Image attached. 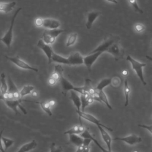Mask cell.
Returning a JSON list of instances; mask_svg holds the SVG:
<instances>
[{
	"label": "cell",
	"mask_w": 152,
	"mask_h": 152,
	"mask_svg": "<svg viewBox=\"0 0 152 152\" xmlns=\"http://www.w3.org/2000/svg\"><path fill=\"white\" fill-rule=\"evenodd\" d=\"M63 72H64V69L61 65L58 64L56 65L54 67V71L50 77L55 80H56L58 82L59 81V80L61 77L63 75Z\"/></svg>",
	"instance_id": "23"
},
{
	"label": "cell",
	"mask_w": 152,
	"mask_h": 152,
	"mask_svg": "<svg viewBox=\"0 0 152 152\" xmlns=\"http://www.w3.org/2000/svg\"><path fill=\"white\" fill-rule=\"evenodd\" d=\"M107 1H109L110 2H112V3H114V4H118V2L117 0H106Z\"/></svg>",
	"instance_id": "48"
},
{
	"label": "cell",
	"mask_w": 152,
	"mask_h": 152,
	"mask_svg": "<svg viewBox=\"0 0 152 152\" xmlns=\"http://www.w3.org/2000/svg\"><path fill=\"white\" fill-rule=\"evenodd\" d=\"M130 91H131V89L129 87L128 81L127 80H125L124 82V93L125 99L124 105L125 107H126L129 103V96Z\"/></svg>",
	"instance_id": "30"
},
{
	"label": "cell",
	"mask_w": 152,
	"mask_h": 152,
	"mask_svg": "<svg viewBox=\"0 0 152 152\" xmlns=\"http://www.w3.org/2000/svg\"><path fill=\"white\" fill-rule=\"evenodd\" d=\"M83 145L78 146V147H77V149L75 152H83Z\"/></svg>",
	"instance_id": "45"
},
{
	"label": "cell",
	"mask_w": 152,
	"mask_h": 152,
	"mask_svg": "<svg viewBox=\"0 0 152 152\" xmlns=\"http://www.w3.org/2000/svg\"><path fill=\"white\" fill-rule=\"evenodd\" d=\"M2 144L4 145V148L5 151L8 148L11 147L14 142V140L8 138H6V137H4L2 136Z\"/></svg>",
	"instance_id": "33"
},
{
	"label": "cell",
	"mask_w": 152,
	"mask_h": 152,
	"mask_svg": "<svg viewBox=\"0 0 152 152\" xmlns=\"http://www.w3.org/2000/svg\"><path fill=\"white\" fill-rule=\"evenodd\" d=\"M61 83V87L63 90V91L66 93L68 91H71V90H74L77 92L80 93V94H86V93H88L87 91L86 88L85 87H75L74 85H72L68 80H66L64 75H62L60 80L59 81Z\"/></svg>",
	"instance_id": "5"
},
{
	"label": "cell",
	"mask_w": 152,
	"mask_h": 152,
	"mask_svg": "<svg viewBox=\"0 0 152 152\" xmlns=\"http://www.w3.org/2000/svg\"><path fill=\"white\" fill-rule=\"evenodd\" d=\"M126 60L129 61L132 66V69L135 71L137 76L138 77L139 79L141 81V83L143 84V85L145 86L147 84L146 81H145V78L144 77V74H143V67L145 66L146 64L145 63H142L140 62L135 59H134L132 57H131L130 55H128L126 56Z\"/></svg>",
	"instance_id": "3"
},
{
	"label": "cell",
	"mask_w": 152,
	"mask_h": 152,
	"mask_svg": "<svg viewBox=\"0 0 152 152\" xmlns=\"http://www.w3.org/2000/svg\"><path fill=\"white\" fill-rule=\"evenodd\" d=\"M0 82H1V87H0L1 94H4L8 91V84L5 79V74L4 72H2L1 74Z\"/></svg>",
	"instance_id": "26"
},
{
	"label": "cell",
	"mask_w": 152,
	"mask_h": 152,
	"mask_svg": "<svg viewBox=\"0 0 152 152\" xmlns=\"http://www.w3.org/2000/svg\"><path fill=\"white\" fill-rule=\"evenodd\" d=\"M48 103H49L50 107H53L55 104V101L53 100H51L49 101Z\"/></svg>",
	"instance_id": "44"
},
{
	"label": "cell",
	"mask_w": 152,
	"mask_h": 152,
	"mask_svg": "<svg viewBox=\"0 0 152 152\" xmlns=\"http://www.w3.org/2000/svg\"><path fill=\"white\" fill-rule=\"evenodd\" d=\"M151 152H152V149H151Z\"/></svg>",
	"instance_id": "51"
},
{
	"label": "cell",
	"mask_w": 152,
	"mask_h": 152,
	"mask_svg": "<svg viewBox=\"0 0 152 152\" xmlns=\"http://www.w3.org/2000/svg\"><path fill=\"white\" fill-rule=\"evenodd\" d=\"M97 94L100 99V100L101 101V102L103 103L104 104H105V105L109 109H112L111 105L110 104L109 100L107 99V97L106 95V94L104 93V92L103 91V90H99V91H96Z\"/></svg>",
	"instance_id": "27"
},
{
	"label": "cell",
	"mask_w": 152,
	"mask_h": 152,
	"mask_svg": "<svg viewBox=\"0 0 152 152\" xmlns=\"http://www.w3.org/2000/svg\"><path fill=\"white\" fill-rule=\"evenodd\" d=\"M114 140H119L125 142V143L133 145L134 144L140 143L142 141V138L135 134H131L124 137H116L113 139Z\"/></svg>",
	"instance_id": "12"
},
{
	"label": "cell",
	"mask_w": 152,
	"mask_h": 152,
	"mask_svg": "<svg viewBox=\"0 0 152 152\" xmlns=\"http://www.w3.org/2000/svg\"><path fill=\"white\" fill-rule=\"evenodd\" d=\"M145 58H146L148 60H149V61H150L151 62H152V56H149V55H146V56H145Z\"/></svg>",
	"instance_id": "49"
},
{
	"label": "cell",
	"mask_w": 152,
	"mask_h": 152,
	"mask_svg": "<svg viewBox=\"0 0 152 152\" xmlns=\"http://www.w3.org/2000/svg\"><path fill=\"white\" fill-rule=\"evenodd\" d=\"M110 82H111V78H105L102 79L97 84L96 88V91L103 90L104 87L110 84Z\"/></svg>",
	"instance_id": "31"
},
{
	"label": "cell",
	"mask_w": 152,
	"mask_h": 152,
	"mask_svg": "<svg viewBox=\"0 0 152 152\" xmlns=\"http://www.w3.org/2000/svg\"><path fill=\"white\" fill-rule=\"evenodd\" d=\"M64 31V30L60 28L48 29L43 33L42 40L45 43L51 45L55 42L56 38Z\"/></svg>",
	"instance_id": "4"
},
{
	"label": "cell",
	"mask_w": 152,
	"mask_h": 152,
	"mask_svg": "<svg viewBox=\"0 0 152 152\" xmlns=\"http://www.w3.org/2000/svg\"><path fill=\"white\" fill-rule=\"evenodd\" d=\"M37 147V142L35 140H33L31 141L23 144L17 152H28L34 150Z\"/></svg>",
	"instance_id": "20"
},
{
	"label": "cell",
	"mask_w": 152,
	"mask_h": 152,
	"mask_svg": "<svg viewBox=\"0 0 152 152\" xmlns=\"http://www.w3.org/2000/svg\"><path fill=\"white\" fill-rule=\"evenodd\" d=\"M138 126L145 128L147 129L151 134H152V125H142V124H139Z\"/></svg>",
	"instance_id": "40"
},
{
	"label": "cell",
	"mask_w": 152,
	"mask_h": 152,
	"mask_svg": "<svg viewBox=\"0 0 152 152\" xmlns=\"http://www.w3.org/2000/svg\"><path fill=\"white\" fill-rule=\"evenodd\" d=\"M3 129L0 132V151L1 152H6L4 148V145L2 144V133H3Z\"/></svg>",
	"instance_id": "39"
},
{
	"label": "cell",
	"mask_w": 152,
	"mask_h": 152,
	"mask_svg": "<svg viewBox=\"0 0 152 152\" xmlns=\"http://www.w3.org/2000/svg\"><path fill=\"white\" fill-rule=\"evenodd\" d=\"M77 92L74 90H71L70 91V98L72 100L74 104L77 108L76 110H81V99L80 97L78 96V94L77 93Z\"/></svg>",
	"instance_id": "22"
},
{
	"label": "cell",
	"mask_w": 152,
	"mask_h": 152,
	"mask_svg": "<svg viewBox=\"0 0 152 152\" xmlns=\"http://www.w3.org/2000/svg\"><path fill=\"white\" fill-rule=\"evenodd\" d=\"M80 99H81V107L82 112H84V109L86 107L88 104H90V103H93L94 100L93 97L88 93L81 94Z\"/></svg>",
	"instance_id": "19"
},
{
	"label": "cell",
	"mask_w": 152,
	"mask_h": 152,
	"mask_svg": "<svg viewBox=\"0 0 152 152\" xmlns=\"http://www.w3.org/2000/svg\"><path fill=\"white\" fill-rule=\"evenodd\" d=\"M85 127L81 125H75L73 127L71 128L70 129H68L64 132V134H81L84 130H85Z\"/></svg>",
	"instance_id": "25"
},
{
	"label": "cell",
	"mask_w": 152,
	"mask_h": 152,
	"mask_svg": "<svg viewBox=\"0 0 152 152\" xmlns=\"http://www.w3.org/2000/svg\"><path fill=\"white\" fill-rule=\"evenodd\" d=\"M83 138L81 137L78 134H69V142L77 147L83 145Z\"/></svg>",
	"instance_id": "24"
},
{
	"label": "cell",
	"mask_w": 152,
	"mask_h": 152,
	"mask_svg": "<svg viewBox=\"0 0 152 152\" xmlns=\"http://www.w3.org/2000/svg\"><path fill=\"white\" fill-rule=\"evenodd\" d=\"M61 26L60 22L53 18H43L42 27L47 29L58 28Z\"/></svg>",
	"instance_id": "16"
},
{
	"label": "cell",
	"mask_w": 152,
	"mask_h": 152,
	"mask_svg": "<svg viewBox=\"0 0 152 152\" xmlns=\"http://www.w3.org/2000/svg\"><path fill=\"white\" fill-rule=\"evenodd\" d=\"M133 152H138V151H137V150H135V151H134Z\"/></svg>",
	"instance_id": "50"
},
{
	"label": "cell",
	"mask_w": 152,
	"mask_h": 152,
	"mask_svg": "<svg viewBox=\"0 0 152 152\" xmlns=\"http://www.w3.org/2000/svg\"><path fill=\"white\" fill-rule=\"evenodd\" d=\"M100 14H101V12L98 11H91L88 13L87 16V21L86 24V26L87 29L89 30L91 28L93 23Z\"/></svg>",
	"instance_id": "18"
},
{
	"label": "cell",
	"mask_w": 152,
	"mask_h": 152,
	"mask_svg": "<svg viewBox=\"0 0 152 152\" xmlns=\"http://www.w3.org/2000/svg\"><path fill=\"white\" fill-rule=\"evenodd\" d=\"M119 40H118L113 42L106 50V52L111 54L116 61L122 59L124 54V49L121 46Z\"/></svg>",
	"instance_id": "6"
},
{
	"label": "cell",
	"mask_w": 152,
	"mask_h": 152,
	"mask_svg": "<svg viewBox=\"0 0 152 152\" xmlns=\"http://www.w3.org/2000/svg\"><path fill=\"white\" fill-rule=\"evenodd\" d=\"M97 128L99 129V131L100 132L102 139L103 140L104 142L106 144L107 150L110 151H112V150H112V148H111V147H112V138L109 135V133L106 131L105 128H104L103 127L100 126H97Z\"/></svg>",
	"instance_id": "15"
},
{
	"label": "cell",
	"mask_w": 152,
	"mask_h": 152,
	"mask_svg": "<svg viewBox=\"0 0 152 152\" xmlns=\"http://www.w3.org/2000/svg\"><path fill=\"white\" fill-rule=\"evenodd\" d=\"M21 8L20 7L15 11V13L11 18V23H10V25L8 31L4 35V36L2 38H1L0 41H1L8 48H10L12 42V39H13V27L14 25L15 20V18H16L17 15L21 11Z\"/></svg>",
	"instance_id": "2"
},
{
	"label": "cell",
	"mask_w": 152,
	"mask_h": 152,
	"mask_svg": "<svg viewBox=\"0 0 152 152\" xmlns=\"http://www.w3.org/2000/svg\"><path fill=\"white\" fill-rule=\"evenodd\" d=\"M57 81L56 80H55L54 78H52L51 77H50L48 80V83L50 86H54L57 83Z\"/></svg>",
	"instance_id": "42"
},
{
	"label": "cell",
	"mask_w": 152,
	"mask_h": 152,
	"mask_svg": "<svg viewBox=\"0 0 152 152\" xmlns=\"http://www.w3.org/2000/svg\"><path fill=\"white\" fill-rule=\"evenodd\" d=\"M43 22V18L42 17H37L34 20V24L37 27H42Z\"/></svg>",
	"instance_id": "37"
},
{
	"label": "cell",
	"mask_w": 152,
	"mask_h": 152,
	"mask_svg": "<svg viewBox=\"0 0 152 152\" xmlns=\"http://www.w3.org/2000/svg\"><path fill=\"white\" fill-rule=\"evenodd\" d=\"M121 83V78L118 77V76H115L113 77V78H111V82H110V84L113 87H118L120 86Z\"/></svg>",
	"instance_id": "35"
},
{
	"label": "cell",
	"mask_w": 152,
	"mask_h": 152,
	"mask_svg": "<svg viewBox=\"0 0 152 152\" xmlns=\"http://www.w3.org/2000/svg\"><path fill=\"white\" fill-rule=\"evenodd\" d=\"M34 103L39 104L42 109L49 116L52 115V113L50 109V106L48 103V102H34Z\"/></svg>",
	"instance_id": "29"
},
{
	"label": "cell",
	"mask_w": 152,
	"mask_h": 152,
	"mask_svg": "<svg viewBox=\"0 0 152 152\" xmlns=\"http://www.w3.org/2000/svg\"><path fill=\"white\" fill-rule=\"evenodd\" d=\"M91 140L90 138H85L83 139V146H89L91 142Z\"/></svg>",
	"instance_id": "41"
},
{
	"label": "cell",
	"mask_w": 152,
	"mask_h": 152,
	"mask_svg": "<svg viewBox=\"0 0 152 152\" xmlns=\"http://www.w3.org/2000/svg\"><path fill=\"white\" fill-rule=\"evenodd\" d=\"M122 75H124V76H127L128 75V71H127V70H123L122 71Z\"/></svg>",
	"instance_id": "46"
},
{
	"label": "cell",
	"mask_w": 152,
	"mask_h": 152,
	"mask_svg": "<svg viewBox=\"0 0 152 152\" xmlns=\"http://www.w3.org/2000/svg\"><path fill=\"white\" fill-rule=\"evenodd\" d=\"M78 34L77 33H71L68 37L66 42V47H69L71 46H72L73 45L75 44L77 39Z\"/></svg>",
	"instance_id": "32"
},
{
	"label": "cell",
	"mask_w": 152,
	"mask_h": 152,
	"mask_svg": "<svg viewBox=\"0 0 152 152\" xmlns=\"http://www.w3.org/2000/svg\"><path fill=\"white\" fill-rule=\"evenodd\" d=\"M80 136H81V137H83V138H90V139L91 140V141H93V142L95 143V144L101 150V151H102V152H112V151H109L107 149L106 150L103 147H102V146L100 145V144L99 142V141L91 135V134L90 132V131L88 130V129L86 128L85 130H84L81 134H80Z\"/></svg>",
	"instance_id": "17"
},
{
	"label": "cell",
	"mask_w": 152,
	"mask_h": 152,
	"mask_svg": "<svg viewBox=\"0 0 152 152\" xmlns=\"http://www.w3.org/2000/svg\"><path fill=\"white\" fill-rule=\"evenodd\" d=\"M76 111H77V113L78 114V115L80 118H82L84 119L87 120V121H89L90 122L96 125L97 126H102V127H103L104 128H105L106 129H107L108 131H112V129H111L110 128H109V127L104 125V124H103L97 118H96L95 116H94L91 114L87 113H86L84 112H82L81 110H76Z\"/></svg>",
	"instance_id": "8"
},
{
	"label": "cell",
	"mask_w": 152,
	"mask_h": 152,
	"mask_svg": "<svg viewBox=\"0 0 152 152\" xmlns=\"http://www.w3.org/2000/svg\"><path fill=\"white\" fill-rule=\"evenodd\" d=\"M8 93H12L14 96V97L16 99H21L22 98L20 96V91L18 89L17 87L11 78L10 76H8Z\"/></svg>",
	"instance_id": "14"
},
{
	"label": "cell",
	"mask_w": 152,
	"mask_h": 152,
	"mask_svg": "<svg viewBox=\"0 0 152 152\" xmlns=\"http://www.w3.org/2000/svg\"><path fill=\"white\" fill-rule=\"evenodd\" d=\"M119 40V38L116 36H110L107 38H105L104 40L103 41L101 44H100L95 49H94L92 52L90 53H94L97 52H106L107 49L109 48V47L116 40Z\"/></svg>",
	"instance_id": "9"
},
{
	"label": "cell",
	"mask_w": 152,
	"mask_h": 152,
	"mask_svg": "<svg viewBox=\"0 0 152 152\" xmlns=\"http://www.w3.org/2000/svg\"><path fill=\"white\" fill-rule=\"evenodd\" d=\"M37 46L39 48L44 52V53L46 55L48 59L49 64H50L52 62V56L53 51L51 46H50V45H48L45 43L42 39H40L37 42Z\"/></svg>",
	"instance_id": "11"
},
{
	"label": "cell",
	"mask_w": 152,
	"mask_h": 152,
	"mask_svg": "<svg viewBox=\"0 0 152 152\" xmlns=\"http://www.w3.org/2000/svg\"><path fill=\"white\" fill-rule=\"evenodd\" d=\"M16 5V2L12 1L10 2H0V12L8 13L12 11Z\"/></svg>",
	"instance_id": "21"
},
{
	"label": "cell",
	"mask_w": 152,
	"mask_h": 152,
	"mask_svg": "<svg viewBox=\"0 0 152 152\" xmlns=\"http://www.w3.org/2000/svg\"><path fill=\"white\" fill-rule=\"evenodd\" d=\"M68 65H79L83 64V57L78 52L71 53L67 58Z\"/></svg>",
	"instance_id": "13"
},
{
	"label": "cell",
	"mask_w": 152,
	"mask_h": 152,
	"mask_svg": "<svg viewBox=\"0 0 152 152\" xmlns=\"http://www.w3.org/2000/svg\"><path fill=\"white\" fill-rule=\"evenodd\" d=\"M5 57L9 60L10 62L13 63L14 65L17 66L18 67L24 69H28V70H31L34 72H38V69L36 68H34L33 66H31L29 64H28L27 62H26L22 60L18 56H5Z\"/></svg>",
	"instance_id": "7"
},
{
	"label": "cell",
	"mask_w": 152,
	"mask_h": 152,
	"mask_svg": "<svg viewBox=\"0 0 152 152\" xmlns=\"http://www.w3.org/2000/svg\"><path fill=\"white\" fill-rule=\"evenodd\" d=\"M31 94L32 96H33V97H37V93L35 90H34V91L31 93Z\"/></svg>",
	"instance_id": "47"
},
{
	"label": "cell",
	"mask_w": 152,
	"mask_h": 152,
	"mask_svg": "<svg viewBox=\"0 0 152 152\" xmlns=\"http://www.w3.org/2000/svg\"><path fill=\"white\" fill-rule=\"evenodd\" d=\"M34 90V87L31 85H26L22 87L21 90L20 91V96L21 98L23 97L27 96L28 94H31V93Z\"/></svg>",
	"instance_id": "28"
},
{
	"label": "cell",
	"mask_w": 152,
	"mask_h": 152,
	"mask_svg": "<svg viewBox=\"0 0 152 152\" xmlns=\"http://www.w3.org/2000/svg\"><path fill=\"white\" fill-rule=\"evenodd\" d=\"M145 29V27L143 24H140L138 23L137 24H135V30L137 31V32H141L142 31L144 30Z\"/></svg>",
	"instance_id": "38"
},
{
	"label": "cell",
	"mask_w": 152,
	"mask_h": 152,
	"mask_svg": "<svg viewBox=\"0 0 152 152\" xmlns=\"http://www.w3.org/2000/svg\"><path fill=\"white\" fill-rule=\"evenodd\" d=\"M90 146H83V152H90Z\"/></svg>",
	"instance_id": "43"
},
{
	"label": "cell",
	"mask_w": 152,
	"mask_h": 152,
	"mask_svg": "<svg viewBox=\"0 0 152 152\" xmlns=\"http://www.w3.org/2000/svg\"><path fill=\"white\" fill-rule=\"evenodd\" d=\"M129 4L132 5V7L134 8V10L140 13V14H143V11L140 8V7L138 5V3L137 2V0H128Z\"/></svg>",
	"instance_id": "34"
},
{
	"label": "cell",
	"mask_w": 152,
	"mask_h": 152,
	"mask_svg": "<svg viewBox=\"0 0 152 152\" xmlns=\"http://www.w3.org/2000/svg\"><path fill=\"white\" fill-rule=\"evenodd\" d=\"M63 149L61 146H56L55 143L53 142L50 146V152H62Z\"/></svg>",
	"instance_id": "36"
},
{
	"label": "cell",
	"mask_w": 152,
	"mask_h": 152,
	"mask_svg": "<svg viewBox=\"0 0 152 152\" xmlns=\"http://www.w3.org/2000/svg\"><path fill=\"white\" fill-rule=\"evenodd\" d=\"M0 40H1V38H0Z\"/></svg>",
	"instance_id": "52"
},
{
	"label": "cell",
	"mask_w": 152,
	"mask_h": 152,
	"mask_svg": "<svg viewBox=\"0 0 152 152\" xmlns=\"http://www.w3.org/2000/svg\"><path fill=\"white\" fill-rule=\"evenodd\" d=\"M0 100H2L4 102L6 106L12 109L16 114H18V107L24 113L27 114V110L26 109L21 105V103L23 102H32V101L24 100V99H15L14 98H8L4 97L2 94H0Z\"/></svg>",
	"instance_id": "1"
},
{
	"label": "cell",
	"mask_w": 152,
	"mask_h": 152,
	"mask_svg": "<svg viewBox=\"0 0 152 152\" xmlns=\"http://www.w3.org/2000/svg\"><path fill=\"white\" fill-rule=\"evenodd\" d=\"M102 53L101 52H97L94 53H90L89 55L83 57V64L86 65L87 69L91 71V67L94 62L97 59L99 56Z\"/></svg>",
	"instance_id": "10"
}]
</instances>
